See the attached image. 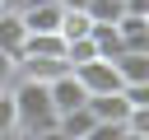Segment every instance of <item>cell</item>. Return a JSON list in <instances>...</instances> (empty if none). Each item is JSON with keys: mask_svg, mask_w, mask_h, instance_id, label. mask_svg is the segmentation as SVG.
I'll return each instance as SVG.
<instances>
[{"mask_svg": "<svg viewBox=\"0 0 149 140\" xmlns=\"http://www.w3.org/2000/svg\"><path fill=\"white\" fill-rule=\"evenodd\" d=\"M9 98H14V117H19V140H28V135L56 126L47 84H37V79H14V84H9Z\"/></svg>", "mask_w": 149, "mask_h": 140, "instance_id": "cell-1", "label": "cell"}, {"mask_svg": "<svg viewBox=\"0 0 149 140\" xmlns=\"http://www.w3.org/2000/svg\"><path fill=\"white\" fill-rule=\"evenodd\" d=\"M47 98H51V112L61 117V112L84 107V103H88V89L79 84V75H74V70H65V75H56V79L47 84Z\"/></svg>", "mask_w": 149, "mask_h": 140, "instance_id": "cell-2", "label": "cell"}, {"mask_svg": "<svg viewBox=\"0 0 149 140\" xmlns=\"http://www.w3.org/2000/svg\"><path fill=\"white\" fill-rule=\"evenodd\" d=\"M74 75H79V84H84L88 93H112V89H121V75H116V65H112V61H102V56L84 61Z\"/></svg>", "mask_w": 149, "mask_h": 140, "instance_id": "cell-3", "label": "cell"}, {"mask_svg": "<svg viewBox=\"0 0 149 140\" xmlns=\"http://www.w3.org/2000/svg\"><path fill=\"white\" fill-rule=\"evenodd\" d=\"M84 107L93 112V121H126L130 98H126V89H112V93H88Z\"/></svg>", "mask_w": 149, "mask_h": 140, "instance_id": "cell-4", "label": "cell"}, {"mask_svg": "<svg viewBox=\"0 0 149 140\" xmlns=\"http://www.w3.org/2000/svg\"><path fill=\"white\" fill-rule=\"evenodd\" d=\"M61 14H65V9H61L56 0L19 9V19H23V28H28V33H61Z\"/></svg>", "mask_w": 149, "mask_h": 140, "instance_id": "cell-5", "label": "cell"}, {"mask_svg": "<svg viewBox=\"0 0 149 140\" xmlns=\"http://www.w3.org/2000/svg\"><path fill=\"white\" fill-rule=\"evenodd\" d=\"M112 65H116V75H121V89L149 79V51H121V56H112Z\"/></svg>", "mask_w": 149, "mask_h": 140, "instance_id": "cell-6", "label": "cell"}, {"mask_svg": "<svg viewBox=\"0 0 149 140\" xmlns=\"http://www.w3.org/2000/svg\"><path fill=\"white\" fill-rule=\"evenodd\" d=\"M116 33H121V51H149V23L144 19L121 14L116 19Z\"/></svg>", "mask_w": 149, "mask_h": 140, "instance_id": "cell-7", "label": "cell"}, {"mask_svg": "<svg viewBox=\"0 0 149 140\" xmlns=\"http://www.w3.org/2000/svg\"><path fill=\"white\" fill-rule=\"evenodd\" d=\"M23 37H28V28H23V19H19V9H0V51H9V56H19V47H23Z\"/></svg>", "mask_w": 149, "mask_h": 140, "instance_id": "cell-8", "label": "cell"}, {"mask_svg": "<svg viewBox=\"0 0 149 140\" xmlns=\"http://www.w3.org/2000/svg\"><path fill=\"white\" fill-rule=\"evenodd\" d=\"M56 131H61L65 140H84V135L93 131V112H88V107H74V112H61V117H56Z\"/></svg>", "mask_w": 149, "mask_h": 140, "instance_id": "cell-9", "label": "cell"}, {"mask_svg": "<svg viewBox=\"0 0 149 140\" xmlns=\"http://www.w3.org/2000/svg\"><path fill=\"white\" fill-rule=\"evenodd\" d=\"M61 51H65L61 33H28L19 47V56H61Z\"/></svg>", "mask_w": 149, "mask_h": 140, "instance_id": "cell-10", "label": "cell"}, {"mask_svg": "<svg viewBox=\"0 0 149 140\" xmlns=\"http://www.w3.org/2000/svg\"><path fill=\"white\" fill-rule=\"evenodd\" d=\"M88 37H93V47H98V56H102V61L121 56V33H116V23H93V28H88Z\"/></svg>", "mask_w": 149, "mask_h": 140, "instance_id": "cell-11", "label": "cell"}, {"mask_svg": "<svg viewBox=\"0 0 149 140\" xmlns=\"http://www.w3.org/2000/svg\"><path fill=\"white\" fill-rule=\"evenodd\" d=\"M88 28H93V19H88L84 9H65V14H61V42H70V37H88Z\"/></svg>", "mask_w": 149, "mask_h": 140, "instance_id": "cell-12", "label": "cell"}, {"mask_svg": "<svg viewBox=\"0 0 149 140\" xmlns=\"http://www.w3.org/2000/svg\"><path fill=\"white\" fill-rule=\"evenodd\" d=\"M61 56H65V65H70V70H79L84 61H93V56H98V47H93V37H70Z\"/></svg>", "mask_w": 149, "mask_h": 140, "instance_id": "cell-13", "label": "cell"}, {"mask_svg": "<svg viewBox=\"0 0 149 140\" xmlns=\"http://www.w3.org/2000/svg\"><path fill=\"white\" fill-rule=\"evenodd\" d=\"M84 14H88L93 23H116V19L126 14V5H121V0H88Z\"/></svg>", "mask_w": 149, "mask_h": 140, "instance_id": "cell-14", "label": "cell"}, {"mask_svg": "<svg viewBox=\"0 0 149 140\" xmlns=\"http://www.w3.org/2000/svg\"><path fill=\"white\" fill-rule=\"evenodd\" d=\"M121 126H126V135H144V140H149V103H140V107H130Z\"/></svg>", "mask_w": 149, "mask_h": 140, "instance_id": "cell-15", "label": "cell"}, {"mask_svg": "<svg viewBox=\"0 0 149 140\" xmlns=\"http://www.w3.org/2000/svg\"><path fill=\"white\" fill-rule=\"evenodd\" d=\"M0 135H19V117H14V98H9V89L0 93Z\"/></svg>", "mask_w": 149, "mask_h": 140, "instance_id": "cell-16", "label": "cell"}, {"mask_svg": "<svg viewBox=\"0 0 149 140\" xmlns=\"http://www.w3.org/2000/svg\"><path fill=\"white\" fill-rule=\"evenodd\" d=\"M121 135H126L121 121H93V131H88L84 140H121Z\"/></svg>", "mask_w": 149, "mask_h": 140, "instance_id": "cell-17", "label": "cell"}, {"mask_svg": "<svg viewBox=\"0 0 149 140\" xmlns=\"http://www.w3.org/2000/svg\"><path fill=\"white\" fill-rule=\"evenodd\" d=\"M19 79V56H9V51H0V89H9Z\"/></svg>", "mask_w": 149, "mask_h": 140, "instance_id": "cell-18", "label": "cell"}, {"mask_svg": "<svg viewBox=\"0 0 149 140\" xmlns=\"http://www.w3.org/2000/svg\"><path fill=\"white\" fill-rule=\"evenodd\" d=\"M126 98H130V107L149 103V79H144V84H126Z\"/></svg>", "mask_w": 149, "mask_h": 140, "instance_id": "cell-19", "label": "cell"}, {"mask_svg": "<svg viewBox=\"0 0 149 140\" xmlns=\"http://www.w3.org/2000/svg\"><path fill=\"white\" fill-rule=\"evenodd\" d=\"M56 5H61V9H84L88 0H56Z\"/></svg>", "mask_w": 149, "mask_h": 140, "instance_id": "cell-20", "label": "cell"}, {"mask_svg": "<svg viewBox=\"0 0 149 140\" xmlns=\"http://www.w3.org/2000/svg\"><path fill=\"white\" fill-rule=\"evenodd\" d=\"M0 5H5V9H23L28 0H0Z\"/></svg>", "mask_w": 149, "mask_h": 140, "instance_id": "cell-21", "label": "cell"}, {"mask_svg": "<svg viewBox=\"0 0 149 140\" xmlns=\"http://www.w3.org/2000/svg\"><path fill=\"white\" fill-rule=\"evenodd\" d=\"M28 5H47V0H28ZM28 5H23V9H28Z\"/></svg>", "mask_w": 149, "mask_h": 140, "instance_id": "cell-22", "label": "cell"}, {"mask_svg": "<svg viewBox=\"0 0 149 140\" xmlns=\"http://www.w3.org/2000/svg\"><path fill=\"white\" fill-rule=\"evenodd\" d=\"M121 140H144V135H121Z\"/></svg>", "mask_w": 149, "mask_h": 140, "instance_id": "cell-23", "label": "cell"}, {"mask_svg": "<svg viewBox=\"0 0 149 140\" xmlns=\"http://www.w3.org/2000/svg\"><path fill=\"white\" fill-rule=\"evenodd\" d=\"M0 140H19V135H0Z\"/></svg>", "mask_w": 149, "mask_h": 140, "instance_id": "cell-24", "label": "cell"}, {"mask_svg": "<svg viewBox=\"0 0 149 140\" xmlns=\"http://www.w3.org/2000/svg\"><path fill=\"white\" fill-rule=\"evenodd\" d=\"M0 93H5V89H0Z\"/></svg>", "mask_w": 149, "mask_h": 140, "instance_id": "cell-25", "label": "cell"}, {"mask_svg": "<svg viewBox=\"0 0 149 140\" xmlns=\"http://www.w3.org/2000/svg\"><path fill=\"white\" fill-rule=\"evenodd\" d=\"M0 9H5V5H0Z\"/></svg>", "mask_w": 149, "mask_h": 140, "instance_id": "cell-26", "label": "cell"}]
</instances>
